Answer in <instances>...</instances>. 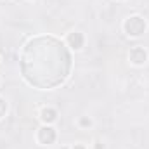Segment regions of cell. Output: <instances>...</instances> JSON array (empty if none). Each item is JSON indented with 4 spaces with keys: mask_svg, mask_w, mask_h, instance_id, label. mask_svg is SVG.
Listing matches in <instances>:
<instances>
[{
    "mask_svg": "<svg viewBox=\"0 0 149 149\" xmlns=\"http://www.w3.org/2000/svg\"><path fill=\"white\" fill-rule=\"evenodd\" d=\"M7 111H9V104H7V101L0 95V120H3V118L7 116Z\"/></svg>",
    "mask_w": 149,
    "mask_h": 149,
    "instance_id": "cell-7",
    "label": "cell"
},
{
    "mask_svg": "<svg viewBox=\"0 0 149 149\" xmlns=\"http://www.w3.org/2000/svg\"><path fill=\"white\" fill-rule=\"evenodd\" d=\"M70 149H87V148H85L83 144H80V142H78V144H73V146H71Z\"/></svg>",
    "mask_w": 149,
    "mask_h": 149,
    "instance_id": "cell-9",
    "label": "cell"
},
{
    "mask_svg": "<svg viewBox=\"0 0 149 149\" xmlns=\"http://www.w3.org/2000/svg\"><path fill=\"white\" fill-rule=\"evenodd\" d=\"M121 28H123V33H125L127 37L141 38L146 31H148V21H146V17L141 16V14H132V16H128V17L123 21Z\"/></svg>",
    "mask_w": 149,
    "mask_h": 149,
    "instance_id": "cell-1",
    "label": "cell"
},
{
    "mask_svg": "<svg viewBox=\"0 0 149 149\" xmlns=\"http://www.w3.org/2000/svg\"><path fill=\"white\" fill-rule=\"evenodd\" d=\"M66 45H68L71 50H74V52L81 50V49L85 47V35H83L81 31H78V30L70 31V33L66 35Z\"/></svg>",
    "mask_w": 149,
    "mask_h": 149,
    "instance_id": "cell-4",
    "label": "cell"
},
{
    "mask_svg": "<svg viewBox=\"0 0 149 149\" xmlns=\"http://www.w3.org/2000/svg\"><path fill=\"white\" fill-rule=\"evenodd\" d=\"M35 141H37L40 146H50L57 141V130L52 127V125H43L37 128V134H35Z\"/></svg>",
    "mask_w": 149,
    "mask_h": 149,
    "instance_id": "cell-2",
    "label": "cell"
},
{
    "mask_svg": "<svg viewBox=\"0 0 149 149\" xmlns=\"http://www.w3.org/2000/svg\"><path fill=\"white\" fill-rule=\"evenodd\" d=\"M38 116H40V121L43 123V125H52V123H56L57 121V116H59V113L56 108H52V106H43L40 113H38Z\"/></svg>",
    "mask_w": 149,
    "mask_h": 149,
    "instance_id": "cell-5",
    "label": "cell"
},
{
    "mask_svg": "<svg viewBox=\"0 0 149 149\" xmlns=\"http://www.w3.org/2000/svg\"><path fill=\"white\" fill-rule=\"evenodd\" d=\"M92 148H94V149H108V146H106V142H104V141L95 139V141H94V144H92Z\"/></svg>",
    "mask_w": 149,
    "mask_h": 149,
    "instance_id": "cell-8",
    "label": "cell"
},
{
    "mask_svg": "<svg viewBox=\"0 0 149 149\" xmlns=\"http://www.w3.org/2000/svg\"><path fill=\"white\" fill-rule=\"evenodd\" d=\"M76 125H78L81 130H88V128H92V127H94V120H92V116L81 114V116H78V120H76Z\"/></svg>",
    "mask_w": 149,
    "mask_h": 149,
    "instance_id": "cell-6",
    "label": "cell"
},
{
    "mask_svg": "<svg viewBox=\"0 0 149 149\" xmlns=\"http://www.w3.org/2000/svg\"><path fill=\"white\" fill-rule=\"evenodd\" d=\"M30 2H40V0H30Z\"/></svg>",
    "mask_w": 149,
    "mask_h": 149,
    "instance_id": "cell-11",
    "label": "cell"
},
{
    "mask_svg": "<svg viewBox=\"0 0 149 149\" xmlns=\"http://www.w3.org/2000/svg\"><path fill=\"white\" fill-rule=\"evenodd\" d=\"M2 83H3V81H2V76H0V88H2Z\"/></svg>",
    "mask_w": 149,
    "mask_h": 149,
    "instance_id": "cell-10",
    "label": "cell"
},
{
    "mask_svg": "<svg viewBox=\"0 0 149 149\" xmlns=\"http://www.w3.org/2000/svg\"><path fill=\"white\" fill-rule=\"evenodd\" d=\"M63 149H70V148H63Z\"/></svg>",
    "mask_w": 149,
    "mask_h": 149,
    "instance_id": "cell-12",
    "label": "cell"
},
{
    "mask_svg": "<svg viewBox=\"0 0 149 149\" xmlns=\"http://www.w3.org/2000/svg\"><path fill=\"white\" fill-rule=\"evenodd\" d=\"M128 61H130V64H134V66H144V64L149 61L148 50H146L142 45L132 47L130 52H128Z\"/></svg>",
    "mask_w": 149,
    "mask_h": 149,
    "instance_id": "cell-3",
    "label": "cell"
},
{
    "mask_svg": "<svg viewBox=\"0 0 149 149\" xmlns=\"http://www.w3.org/2000/svg\"><path fill=\"white\" fill-rule=\"evenodd\" d=\"M120 2H121V0H120Z\"/></svg>",
    "mask_w": 149,
    "mask_h": 149,
    "instance_id": "cell-13",
    "label": "cell"
}]
</instances>
